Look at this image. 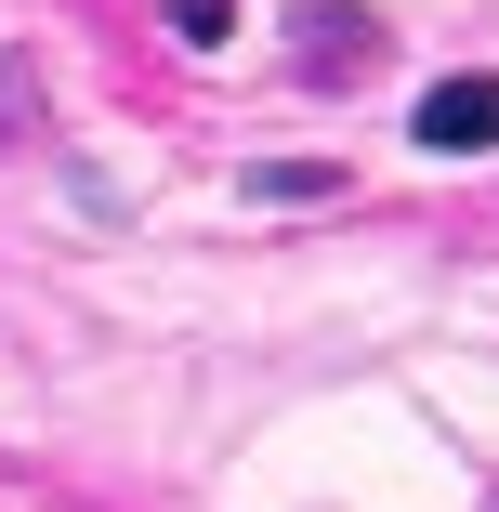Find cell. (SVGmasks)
I'll list each match as a JSON object with an SVG mask.
<instances>
[{
  "mask_svg": "<svg viewBox=\"0 0 499 512\" xmlns=\"http://www.w3.org/2000/svg\"><path fill=\"white\" fill-rule=\"evenodd\" d=\"M171 27H184L197 53H224V40H237V0H171Z\"/></svg>",
  "mask_w": 499,
  "mask_h": 512,
  "instance_id": "7a4b0ae2",
  "label": "cell"
},
{
  "mask_svg": "<svg viewBox=\"0 0 499 512\" xmlns=\"http://www.w3.org/2000/svg\"><path fill=\"white\" fill-rule=\"evenodd\" d=\"M421 145L434 158H486L499 145V79H434L421 92Z\"/></svg>",
  "mask_w": 499,
  "mask_h": 512,
  "instance_id": "6da1fadb",
  "label": "cell"
}]
</instances>
